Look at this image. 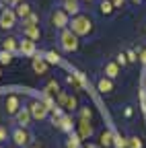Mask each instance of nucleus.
Returning <instances> with one entry per match:
<instances>
[{
	"label": "nucleus",
	"mask_w": 146,
	"mask_h": 148,
	"mask_svg": "<svg viewBox=\"0 0 146 148\" xmlns=\"http://www.w3.org/2000/svg\"><path fill=\"white\" fill-rule=\"evenodd\" d=\"M70 31L74 33V35H88L90 31H93V21H90L88 16L84 14H76L74 18H72V23H70Z\"/></svg>",
	"instance_id": "obj_1"
},
{
	"label": "nucleus",
	"mask_w": 146,
	"mask_h": 148,
	"mask_svg": "<svg viewBox=\"0 0 146 148\" xmlns=\"http://www.w3.org/2000/svg\"><path fill=\"white\" fill-rule=\"evenodd\" d=\"M60 45L64 51H76L78 49V35H74L70 29H62L60 33Z\"/></svg>",
	"instance_id": "obj_2"
},
{
	"label": "nucleus",
	"mask_w": 146,
	"mask_h": 148,
	"mask_svg": "<svg viewBox=\"0 0 146 148\" xmlns=\"http://www.w3.org/2000/svg\"><path fill=\"white\" fill-rule=\"evenodd\" d=\"M10 138H12L14 146H19V148H23V146H27L31 142V134L27 132V127H16L14 132L10 134Z\"/></svg>",
	"instance_id": "obj_3"
},
{
	"label": "nucleus",
	"mask_w": 146,
	"mask_h": 148,
	"mask_svg": "<svg viewBox=\"0 0 146 148\" xmlns=\"http://www.w3.org/2000/svg\"><path fill=\"white\" fill-rule=\"evenodd\" d=\"M16 23V12L12 8H4V10H0V27H2L4 31L6 29H12Z\"/></svg>",
	"instance_id": "obj_4"
},
{
	"label": "nucleus",
	"mask_w": 146,
	"mask_h": 148,
	"mask_svg": "<svg viewBox=\"0 0 146 148\" xmlns=\"http://www.w3.org/2000/svg\"><path fill=\"white\" fill-rule=\"evenodd\" d=\"M29 111H31V117H33V119L41 121V119L47 117V111H49V109L43 105V101H33V103L29 105Z\"/></svg>",
	"instance_id": "obj_5"
},
{
	"label": "nucleus",
	"mask_w": 146,
	"mask_h": 148,
	"mask_svg": "<svg viewBox=\"0 0 146 148\" xmlns=\"http://www.w3.org/2000/svg\"><path fill=\"white\" fill-rule=\"evenodd\" d=\"M51 25L58 27V29H66V25H70L68 21V12L62 8V10H53L51 12Z\"/></svg>",
	"instance_id": "obj_6"
},
{
	"label": "nucleus",
	"mask_w": 146,
	"mask_h": 148,
	"mask_svg": "<svg viewBox=\"0 0 146 148\" xmlns=\"http://www.w3.org/2000/svg\"><path fill=\"white\" fill-rule=\"evenodd\" d=\"M16 123H21V127H27L29 125V121L33 119L31 117V111H29V107H21L19 111H16Z\"/></svg>",
	"instance_id": "obj_7"
},
{
	"label": "nucleus",
	"mask_w": 146,
	"mask_h": 148,
	"mask_svg": "<svg viewBox=\"0 0 146 148\" xmlns=\"http://www.w3.org/2000/svg\"><path fill=\"white\" fill-rule=\"evenodd\" d=\"M6 113L8 115H16V111L21 109V101H19V97L16 95H10V97H6Z\"/></svg>",
	"instance_id": "obj_8"
},
{
	"label": "nucleus",
	"mask_w": 146,
	"mask_h": 148,
	"mask_svg": "<svg viewBox=\"0 0 146 148\" xmlns=\"http://www.w3.org/2000/svg\"><path fill=\"white\" fill-rule=\"evenodd\" d=\"M19 51H21L23 56H33V53H35V41L29 39V37H25V39L19 43Z\"/></svg>",
	"instance_id": "obj_9"
},
{
	"label": "nucleus",
	"mask_w": 146,
	"mask_h": 148,
	"mask_svg": "<svg viewBox=\"0 0 146 148\" xmlns=\"http://www.w3.org/2000/svg\"><path fill=\"white\" fill-rule=\"evenodd\" d=\"M78 136L80 138H90L93 136V125L88 121H84V119H80L78 121Z\"/></svg>",
	"instance_id": "obj_10"
},
{
	"label": "nucleus",
	"mask_w": 146,
	"mask_h": 148,
	"mask_svg": "<svg viewBox=\"0 0 146 148\" xmlns=\"http://www.w3.org/2000/svg\"><path fill=\"white\" fill-rule=\"evenodd\" d=\"M113 144V134L109 132V130H103L101 136H99V146L101 148H107V146H111Z\"/></svg>",
	"instance_id": "obj_11"
},
{
	"label": "nucleus",
	"mask_w": 146,
	"mask_h": 148,
	"mask_svg": "<svg viewBox=\"0 0 146 148\" xmlns=\"http://www.w3.org/2000/svg\"><path fill=\"white\" fill-rule=\"evenodd\" d=\"M53 125H58L60 130H64V132H72V117L70 115H62Z\"/></svg>",
	"instance_id": "obj_12"
},
{
	"label": "nucleus",
	"mask_w": 146,
	"mask_h": 148,
	"mask_svg": "<svg viewBox=\"0 0 146 148\" xmlns=\"http://www.w3.org/2000/svg\"><path fill=\"white\" fill-rule=\"evenodd\" d=\"M64 10L68 12V14H78V10H80V6H78V0H64Z\"/></svg>",
	"instance_id": "obj_13"
},
{
	"label": "nucleus",
	"mask_w": 146,
	"mask_h": 148,
	"mask_svg": "<svg viewBox=\"0 0 146 148\" xmlns=\"http://www.w3.org/2000/svg\"><path fill=\"white\" fill-rule=\"evenodd\" d=\"M117 74H119V64H117V62L105 64V76H107V78H115Z\"/></svg>",
	"instance_id": "obj_14"
},
{
	"label": "nucleus",
	"mask_w": 146,
	"mask_h": 148,
	"mask_svg": "<svg viewBox=\"0 0 146 148\" xmlns=\"http://www.w3.org/2000/svg\"><path fill=\"white\" fill-rule=\"evenodd\" d=\"M25 37H29V39H39L41 37V31H39V27L37 25H27L25 27Z\"/></svg>",
	"instance_id": "obj_15"
},
{
	"label": "nucleus",
	"mask_w": 146,
	"mask_h": 148,
	"mask_svg": "<svg viewBox=\"0 0 146 148\" xmlns=\"http://www.w3.org/2000/svg\"><path fill=\"white\" fill-rule=\"evenodd\" d=\"M33 70L37 74H45L47 72V62L43 58H33Z\"/></svg>",
	"instance_id": "obj_16"
},
{
	"label": "nucleus",
	"mask_w": 146,
	"mask_h": 148,
	"mask_svg": "<svg viewBox=\"0 0 146 148\" xmlns=\"http://www.w3.org/2000/svg\"><path fill=\"white\" fill-rule=\"evenodd\" d=\"M14 12H16V16H21V18H27V16H29L33 10H31V6H29L27 2H21V4H16V10H14Z\"/></svg>",
	"instance_id": "obj_17"
},
{
	"label": "nucleus",
	"mask_w": 146,
	"mask_h": 148,
	"mask_svg": "<svg viewBox=\"0 0 146 148\" xmlns=\"http://www.w3.org/2000/svg\"><path fill=\"white\" fill-rule=\"evenodd\" d=\"M2 49L12 53L14 49H19V43H16V39H14V37H6V39L2 41Z\"/></svg>",
	"instance_id": "obj_18"
},
{
	"label": "nucleus",
	"mask_w": 146,
	"mask_h": 148,
	"mask_svg": "<svg viewBox=\"0 0 146 148\" xmlns=\"http://www.w3.org/2000/svg\"><path fill=\"white\" fill-rule=\"evenodd\" d=\"M43 92H45V95H58V92H60V84H58V80H53V78H51V80L45 84Z\"/></svg>",
	"instance_id": "obj_19"
},
{
	"label": "nucleus",
	"mask_w": 146,
	"mask_h": 148,
	"mask_svg": "<svg viewBox=\"0 0 146 148\" xmlns=\"http://www.w3.org/2000/svg\"><path fill=\"white\" fill-rule=\"evenodd\" d=\"M97 86H99L101 92H111V90H113V82H111V78H101Z\"/></svg>",
	"instance_id": "obj_20"
},
{
	"label": "nucleus",
	"mask_w": 146,
	"mask_h": 148,
	"mask_svg": "<svg viewBox=\"0 0 146 148\" xmlns=\"http://www.w3.org/2000/svg\"><path fill=\"white\" fill-rule=\"evenodd\" d=\"M113 2H111V0H101V4H99V10L103 12V14H111L113 12Z\"/></svg>",
	"instance_id": "obj_21"
},
{
	"label": "nucleus",
	"mask_w": 146,
	"mask_h": 148,
	"mask_svg": "<svg viewBox=\"0 0 146 148\" xmlns=\"http://www.w3.org/2000/svg\"><path fill=\"white\" fill-rule=\"evenodd\" d=\"M45 62L47 64H60V53L58 51H47L45 53Z\"/></svg>",
	"instance_id": "obj_22"
},
{
	"label": "nucleus",
	"mask_w": 146,
	"mask_h": 148,
	"mask_svg": "<svg viewBox=\"0 0 146 148\" xmlns=\"http://www.w3.org/2000/svg\"><path fill=\"white\" fill-rule=\"evenodd\" d=\"M142 140L138 136H132V138H127V148H142Z\"/></svg>",
	"instance_id": "obj_23"
},
{
	"label": "nucleus",
	"mask_w": 146,
	"mask_h": 148,
	"mask_svg": "<svg viewBox=\"0 0 146 148\" xmlns=\"http://www.w3.org/2000/svg\"><path fill=\"white\" fill-rule=\"evenodd\" d=\"M37 23H39V16L35 14V12H31L27 18H23V25H25V27H27V25H37Z\"/></svg>",
	"instance_id": "obj_24"
},
{
	"label": "nucleus",
	"mask_w": 146,
	"mask_h": 148,
	"mask_svg": "<svg viewBox=\"0 0 146 148\" xmlns=\"http://www.w3.org/2000/svg\"><path fill=\"white\" fill-rule=\"evenodd\" d=\"M10 62H12V53L2 49V51H0V64H6V66H8Z\"/></svg>",
	"instance_id": "obj_25"
},
{
	"label": "nucleus",
	"mask_w": 146,
	"mask_h": 148,
	"mask_svg": "<svg viewBox=\"0 0 146 148\" xmlns=\"http://www.w3.org/2000/svg\"><path fill=\"white\" fill-rule=\"evenodd\" d=\"M41 101H43V105H45V107H47L49 111H51V109H56V107H58V105H56V101H53V99H51L49 95H45V92H43V99H41Z\"/></svg>",
	"instance_id": "obj_26"
},
{
	"label": "nucleus",
	"mask_w": 146,
	"mask_h": 148,
	"mask_svg": "<svg viewBox=\"0 0 146 148\" xmlns=\"http://www.w3.org/2000/svg\"><path fill=\"white\" fill-rule=\"evenodd\" d=\"M56 99H58V107H66V101H68V95L64 90H60L58 95H56Z\"/></svg>",
	"instance_id": "obj_27"
},
{
	"label": "nucleus",
	"mask_w": 146,
	"mask_h": 148,
	"mask_svg": "<svg viewBox=\"0 0 146 148\" xmlns=\"http://www.w3.org/2000/svg\"><path fill=\"white\" fill-rule=\"evenodd\" d=\"M113 144H115L117 148H127V140L121 138V136H113Z\"/></svg>",
	"instance_id": "obj_28"
},
{
	"label": "nucleus",
	"mask_w": 146,
	"mask_h": 148,
	"mask_svg": "<svg viewBox=\"0 0 146 148\" xmlns=\"http://www.w3.org/2000/svg\"><path fill=\"white\" fill-rule=\"evenodd\" d=\"M90 117H93V111H90L88 107H82V109H80V119H84V121H88Z\"/></svg>",
	"instance_id": "obj_29"
},
{
	"label": "nucleus",
	"mask_w": 146,
	"mask_h": 148,
	"mask_svg": "<svg viewBox=\"0 0 146 148\" xmlns=\"http://www.w3.org/2000/svg\"><path fill=\"white\" fill-rule=\"evenodd\" d=\"M66 107H68V109H76V107H78V101H76V97H74V95H68Z\"/></svg>",
	"instance_id": "obj_30"
},
{
	"label": "nucleus",
	"mask_w": 146,
	"mask_h": 148,
	"mask_svg": "<svg viewBox=\"0 0 146 148\" xmlns=\"http://www.w3.org/2000/svg\"><path fill=\"white\" fill-rule=\"evenodd\" d=\"M66 144H70V146H78V144H80V136H78V134H72L70 140H68Z\"/></svg>",
	"instance_id": "obj_31"
},
{
	"label": "nucleus",
	"mask_w": 146,
	"mask_h": 148,
	"mask_svg": "<svg viewBox=\"0 0 146 148\" xmlns=\"http://www.w3.org/2000/svg\"><path fill=\"white\" fill-rule=\"evenodd\" d=\"M115 62H117L119 66H125V64H127V56H125V53H119V56H117V60H115Z\"/></svg>",
	"instance_id": "obj_32"
},
{
	"label": "nucleus",
	"mask_w": 146,
	"mask_h": 148,
	"mask_svg": "<svg viewBox=\"0 0 146 148\" xmlns=\"http://www.w3.org/2000/svg\"><path fill=\"white\" fill-rule=\"evenodd\" d=\"M6 136H8V132H6V127H4V125H0V144H2V142L6 140Z\"/></svg>",
	"instance_id": "obj_33"
},
{
	"label": "nucleus",
	"mask_w": 146,
	"mask_h": 148,
	"mask_svg": "<svg viewBox=\"0 0 146 148\" xmlns=\"http://www.w3.org/2000/svg\"><path fill=\"white\" fill-rule=\"evenodd\" d=\"M21 2H23V0H2V4H6V6H16Z\"/></svg>",
	"instance_id": "obj_34"
},
{
	"label": "nucleus",
	"mask_w": 146,
	"mask_h": 148,
	"mask_svg": "<svg viewBox=\"0 0 146 148\" xmlns=\"http://www.w3.org/2000/svg\"><path fill=\"white\" fill-rule=\"evenodd\" d=\"M125 56H127V62H136V60H138V56H136V51H132V49L127 51Z\"/></svg>",
	"instance_id": "obj_35"
},
{
	"label": "nucleus",
	"mask_w": 146,
	"mask_h": 148,
	"mask_svg": "<svg viewBox=\"0 0 146 148\" xmlns=\"http://www.w3.org/2000/svg\"><path fill=\"white\" fill-rule=\"evenodd\" d=\"M111 2H113V6H115V8H121V6L125 4V0H111Z\"/></svg>",
	"instance_id": "obj_36"
},
{
	"label": "nucleus",
	"mask_w": 146,
	"mask_h": 148,
	"mask_svg": "<svg viewBox=\"0 0 146 148\" xmlns=\"http://www.w3.org/2000/svg\"><path fill=\"white\" fill-rule=\"evenodd\" d=\"M140 62H142V64H146V49H142V51H140Z\"/></svg>",
	"instance_id": "obj_37"
},
{
	"label": "nucleus",
	"mask_w": 146,
	"mask_h": 148,
	"mask_svg": "<svg viewBox=\"0 0 146 148\" xmlns=\"http://www.w3.org/2000/svg\"><path fill=\"white\" fill-rule=\"evenodd\" d=\"M84 148H99L97 144H88V146H84Z\"/></svg>",
	"instance_id": "obj_38"
},
{
	"label": "nucleus",
	"mask_w": 146,
	"mask_h": 148,
	"mask_svg": "<svg viewBox=\"0 0 146 148\" xmlns=\"http://www.w3.org/2000/svg\"><path fill=\"white\" fill-rule=\"evenodd\" d=\"M132 2H134V4H140V2H142V0H132Z\"/></svg>",
	"instance_id": "obj_39"
},
{
	"label": "nucleus",
	"mask_w": 146,
	"mask_h": 148,
	"mask_svg": "<svg viewBox=\"0 0 146 148\" xmlns=\"http://www.w3.org/2000/svg\"><path fill=\"white\" fill-rule=\"evenodd\" d=\"M66 148H78V146H70V144H66Z\"/></svg>",
	"instance_id": "obj_40"
},
{
	"label": "nucleus",
	"mask_w": 146,
	"mask_h": 148,
	"mask_svg": "<svg viewBox=\"0 0 146 148\" xmlns=\"http://www.w3.org/2000/svg\"><path fill=\"white\" fill-rule=\"evenodd\" d=\"M84 2H93V0H84Z\"/></svg>",
	"instance_id": "obj_41"
},
{
	"label": "nucleus",
	"mask_w": 146,
	"mask_h": 148,
	"mask_svg": "<svg viewBox=\"0 0 146 148\" xmlns=\"http://www.w3.org/2000/svg\"><path fill=\"white\" fill-rule=\"evenodd\" d=\"M33 148H39V146H33Z\"/></svg>",
	"instance_id": "obj_42"
},
{
	"label": "nucleus",
	"mask_w": 146,
	"mask_h": 148,
	"mask_svg": "<svg viewBox=\"0 0 146 148\" xmlns=\"http://www.w3.org/2000/svg\"><path fill=\"white\" fill-rule=\"evenodd\" d=\"M0 76H2V72H0Z\"/></svg>",
	"instance_id": "obj_43"
},
{
	"label": "nucleus",
	"mask_w": 146,
	"mask_h": 148,
	"mask_svg": "<svg viewBox=\"0 0 146 148\" xmlns=\"http://www.w3.org/2000/svg\"><path fill=\"white\" fill-rule=\"evenodd\" d=\"M0 148H2V144H0Z\"/></svg>",
	"instance_id": "obj_44"
}]
</instances>
